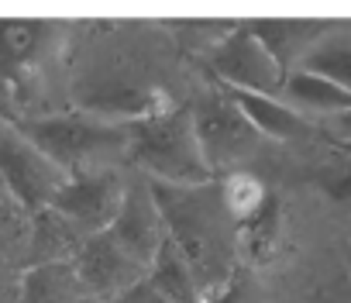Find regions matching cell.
I'll list each match as a JSON object with an SVG mask.
<instances>
[{
  "label": "cell",
  "mask_w": 351,
  "mask_h": 303,
  "mask_svg": "<svg viewBox=\"0 0 351 303\" xmlns=\"http://www.w3.org/2000/svg\"><path fill=\"white\" fill-rule=\"evenodd\" d=\"M148 193L162 214L165 238L190 262L197 286L207 296L234 269V221L224 207L221 183L210 180L200 186H165L148 180Z\"/></svg>",
  "instance_id": "cell-1"
},
{
  "label": "cell",
  "mask_w": 351,
  "mask_h": 303,
  "mask_svg": "<svg viewBox=\"0 0 351 303\" xmlns=\"http://www.w3.org/2000/svg\"><path fill=\"white\" fill-rule=\"evenodd\" d=\"M128 131V159L148 173V180L165 186H200L210 183L200 145L193 134L190 107H165L152 117L124 124Z\"/></svg>",
  "instance_id": "cell-2"
},
{
  "label": "cell",
  "mask_w": 351,
  "mask_h": 303,
  "mask_svg": "<svg viewBox=\"0 0 351 303\" xmlns=\"http://www.w3.org/2000/svg\"><path fill=\"white\" fill-rule=\"evenodd\" d=\"M21 138H28L45 159H52L66 176L104 169L107 159L128 156L124 124H107L90 114H56V117H25L11 124Z\"/></svg>",
  "instance_id": "cell-3"
},
{
  "label": "cell",
  "mask_w": 351,
  "mask_h": 303,
  "mask_svg": "<svg viewBox=\"0 0 351 303\" xmlns=\"http://www.w3.org/2000/svg\"><path fill=\"white\" fill-rule=\"evenodd\" d=\"M190 121H193L200 156H204L207 169L214 173V180L221 173H234L262 141L258 131L248 124V117L238 110V104L217 83L193 100Z\"/></svg>",
  "instance_id": "cell-4"
},
{
  "label": "cell",
  "mask_w": 351,
  "mask_h": 303,
  "mask_svg": "<svg viewBox=\"0 0 351 303\" xmlns=\"http://www.w3.org/2000/svg\"><path fill=\"white\" fill-rule=\"evenodd\" d=\"M66 180L69 176L52 159H45L28 138H21L11 124L0 128V186L28 217L45 210Z\"/></svg>",
  "instance_id": "cell-5"
},
{
  "label": "cell",
  "mask_w": 351,
  "mask_h": 303,
  "mask_svg": "<svg viewBox=\"0 0 351 303\" xmlns=\"http://www.w3.org/2000/svg\"><path fill=\"white\" fill-rule=\"evenodd\" d=\"M207 73L214 83L248 93L279 97L282 90V69L272 62V56L262 49V42L248 32V25H231L207 56Z\"/></svg>",
  "instance_id": "cell-6"
},
{
  "label": "cell",
  "mask_w": 351,
  "mask_h": 303,
  "mask_svg": "<svg viewBox=\"0 0 351 303\" xmlns=\"http://www.w3.org/2000/svg\"><path fill=\"white\" fill-rule=\"evenodd\" d=\"M124 200V183L114 169H86L62 183V190L52 197V210L83 238L100 234L110 228Z\"/></svg>",
  "instance_id": "cell-7"
},
{
  "label": "cell",
  "mask_w": 351,
  "mask_h": 303,
  "mask_svg": "<svg viewBox=\"0 0 351 303\" xmlns=\"http://www.w3.org/2000/svg\"><path fill=\"white\" fill-rule=\"evenodd\" d=\"M73 97H76L80 114H90L107 124H131V121H141V117H152L172 107L158 86L134 83L124 76H86L76 83Z\"/></svg>",
  "instance_id": "cell-8"
},
{
  "label": "cell",
  "mask_w": 351,
  "mask_h": 303,
  "mask_svg": "<svg viewBox=\"0 0 351 303\" xmlns=\"http://www.w3.org/2000/svg\"><path fill=\"white\" fill-rule=\"evenodd\" d=\"M73 265H76L83 286L90 289V296L97 303H110L124 289H131L134 282L145 279V269L107 231L83 238L80 248H76V255H73Z\"/></svg>",
  "instance_id": "cell-9"
},
{
  "label": "cell",
  "mask_w": 351,
  "mask_h": 303,
  "mask_svg": "<svg viewBox=\"0 0 351 303\" xmlns=\"http://www.w3.org/2000/svg\"><path fill=\"white\" fill-rule=\"evenodd\" d=\"M107 234L148 272L158 245L165 241V224H162V214L148 193V183H138V186H124V200H121V210L117 217L110 221Z\"/></svg>",
  "instance_id": "cell-10"
},
{
  "label": "cell",
  "mask_w": 351,
  "mask_h": 303,
  "mask_svg": "<svg viewBox=\"0 0 351 303\" xmlns=\"http://www.w3.org/2000/svg\"><path fill=\"white\" fill-rule=\"evenodd\" d=\"M59 25L52 21H8L0 18V83L21 86L52 52Z\"/></svg>",
  "instance_id": "cell-11"
},
{
  "label": "cell",
  "mask_w": 351,
  "mask_h": 303,
  "mask_svg": "<svg viewBox=\"0 0 351 303\" xmlns=\"http://www.w3.org/2000/svg\"><path fill=\"white\" fill-rule=\"evenodd\" d=\"M245 25L262 42V49L272 56V62L282 69V76L300 69V62L310 56V49L327 32H334V25H327V21H245Z\"/></svg>",
  "instance_id": "cell-12"
},
{
  "label": "cell",
  "mask_w": 351,
  "mask_h": 303,
  "mask_svg": "<svg viewBox=\"0 0 351 303\" xmlns=\"http://www.w3.org/2000/svg\"><path fill=\"white\" fill-rule=\"evenodd\" d=\"M221 90L238 104V110L248 117V124L258 131V138H272V141H303V138H310V121L303 114H296L293 107H286L279 97L231 90V86H221Z\"/></svg>",
  "instance_id": "cell-13"
},
{
  "label": "cell",
  "mask_w": 351,
  "mask_h": 303,
  "mask_svg": "<svg viewBox=\"0 0 351 303\" xmlns=\"http://www.w3.org/2000/svg\"><path fill=\"white\" fill-rule=\"evenodd\" d=\"M18 303H97L73 262H45L18 272Z\"/></svg>",
  "instance_id": "cell-14"
},
{
  "label": "cell",
  "mask_w": 351,
  "mask_h": 303,
  "mask_svg": "<svg viewBox=\"0 0 351 303\" xmlns=\"http://www.w3.org/2000/svg\"><path fill=\"white\" fill-rule=\"evenodd\" d=\"M279 100L286 107H293L296 114H324V117H341L351 110V93L341 90L337 83L317 76V73H306V69H293L286 80H282V90H279Z\"/></svg>",
  "instance_id": "cell-15"
},
{
  "label": "cell",
  "mask_w": 351,
  "mask_h": 303,
  "mask_svg": "<svg viewBox=\"0 0 351 303\" xmlns=\"http://www.w3.org/2000/svg\"><path fill=\"white\" fill-rule=\"evenodd\" d=\"M234 241L252 265H265L276 258L282 245V204L276 193H265L252 214L234 221Z\"/></svg>",
  "instance_id": "cell-16"
},
{
  "label": "cell",
  "mask_w": 351,
  "mask_h": 303,
  "mask_svg": "<svg viewBox=\"0 0 351 303\" xmlns=\"http://www.w3.org/2000/svg\"><path fill=\"white\" fill-rule=\"evenodd\" d=\"M145 279L165 303H204V293L197 286V276H193L190 262L180 255V248H176L169 238L158 245Z\"/></svg>",
  "instance_id": "cell-17"
},
{
  "label": "cell",
  "mask_w": 351,
  "mask_h": 303,
  "mask_svg": "<svg viewBox=\"0 0 351 303\" xmlns=\"http://www.w3.org/2000/svg\"><path fill=\"white\" fill-rule=\"evenodd\" d=\"M83 234H76L52 207L32 214V231H28V265H45V262H73Z\"/></svg>",
  "instance_id": "cell-18"
},
{
  "label": "cell",
  "mask_w": 351,
  "mask_h": 303,
  "mask_svg": "<svg viewBox=\"0 0 351 303\" xmlns=\"http://www.w3.org/2000/svg\"><path fill=\"white\" fill-rule=\"evenodd\" d=\"M300 69L317 73V76H324V80H330V83H337L341 90L351 93V35H344L337 28L327 32L310 49V56L300 62Z\"/></svg>",
  "instance_id": "cell-19"
},
{
  "label": "cell",
  "mask_w": 351,
  "mask_h": 303,
  "mask_svg": "<svg viewBox=\"0 0 351 303\" xmlns=\"http://www.w3.org/2000/svg\"><path fill=\"white\" fill-rule=\"evenodd\" d=\"M265 193H269V190H265L255 176H245V173H228V176L221 180V197H224V207H228L231 221H241L245 214H252V210L262 204Z\"/></svg>",
  "instance_id": "cell-20"
},
{
  "label": "cell",
  "mask_w": 351,
  "mask_h": 303,
  "mask_svg": "<svg viewBox=\"0 0 351 303\" xmlns=\"http://www.w3.org/2000/svg\"><path fill=\"white\" fill-rule=\"evenodd\" d=\"M204 303H269V300H265V289L258 286L255 272L245 265H234L228 272V279L204 296Z\"/></svg>",
  "instance_id": "cell-21"
},
{
  "label": "cell",
  "mask_w": 351,
  "mask_h": 303,
  "mask_svg": "<svg viewBox=\"0 0 351 303\" xmlns=\"http://www.w3.org/2000/svg\"><path fill=\"white\" fill-rule=\"evenodd\" d=\"M317 186L327 200L341 204V207H351V156L344 152H334V159H327L320 169H317Z\"/></svg>",
  "instance_id": "cell-22"
},
{
  "label": "cell",
  "mask_w": 351,
  "mask_h": 303,
  "mask_svg": "<svg viewBox=\"0 0 351 303\" xmlns=\"http://www.w3.org/2000/svg\"><path fill=\"white\" fill-rule=\"evenodd\" d=\"M114 303H165V300H162V296L148 286V279H141V282H134L131 289H124V293H121Z\"/></svg>",
  "instance_id": "cell-23"
},
{
  "label": "cell",
  "mask_w": 351,
  "mask_h": 303,
  "mask_svg": "<svg viewBox=\"0 0 351 303\" xmlns=\"http://www.w3.org/2000/svg\"><path fill=\"white\" fill-rule=\"evenodd\" d=\"M0 303H18V276L0 272Z\"/></svg>",
  "instance_id": "cell-24"
},
{
  "label": "cell",
  "mask_w": 351,
  "mask_h": 303,
  "mask_svg": "<svg viewBox=\"0 0 351 303\" xmlns=\"http://www.w3.org/2000/svg\"><path fill=\"white\" fill-rule=\"evenodd\" d=\"M330 138L334 141H351V110L330 121Z\"/></svg>",
  "instance_id": "cell-25"
},
{
  "label": "cell",
  "mask_w": 351,
  "mask_h": 303,
  "mask_svg": "<svg viewBox=\"0 0 351 303\" xmlns=\"http://www.w3.org/2000/svg\"><path fill=\"white\" fill-rule=\"evenodd\" d=\"M337 152H344V156H351V141H334Z\"/></svg>",
  "instance_id": "cell-26"
},
{
  "label": "cell",
  "mask_w": 351,
  "mask_h": 303,
  "mask_svg": "<svg viewBox=\"0 0 351 303\" xmlns=\"http://www.w3.org/2000/svg\"><path fill=\"white\" fill-rule=\"evenodd\" d=\"M348 272H351V245H348Z\"/></svg>",
  "instance_id": "cell-27"
},
{
  "label": "cell",
  "mask_w": 351,
  "mask_h": 303,
  "mask_svg": "<svg viewBox=\"0 0 351 303\" xmlns=\"http://www.w3.org/2000/svg\"><path fill=\"white\" fill-rule=\"evenodd\" d=\"M110 303H114V300H110Z\"/></svg>",
  "instance_id": "cell-28"
}]
</instances>
